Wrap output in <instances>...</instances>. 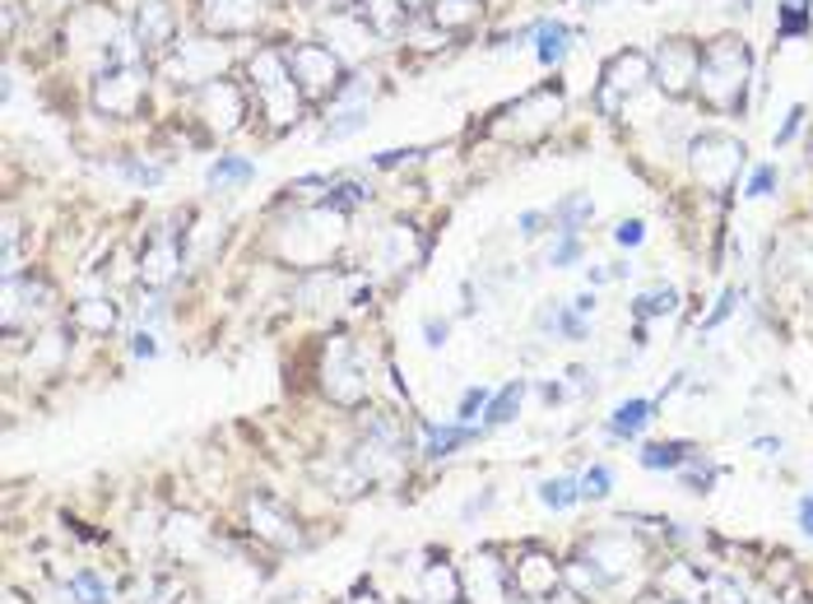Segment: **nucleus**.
<instances>
[{"label": "nucleus", "mask_w": 813, "mask_h": 604, "mask_svg": "<svg viewBox=\"0 0 813 604\" xmlns=\"http://www.w3.org/2000/svg\"><path fill=\"white\" fill-rule=\"evenodd\" d=\"M251 84H256V102H261V112L274 121V126L298 121L303 89H298V79H293V71H288V51H274V47L256 51V57H251Z\"/></svg>", "instance_id": "obj_1"}, {"label": "nucleus", "mask_w": 813, "mask_h": 604, "mask_svg": "<svg viewBox=\"0 0 813 604\" xmlns=\"http://www.w3.org/2000/svg\"><path fill=\"white\" fill-rule=\"evenodd\" d=\"M743 71H749V57H743V47H739L735 38H720V42L698 61V84H702V94L712 98V102L730 108V102H739Z\"/></svg>", "instance_id": "obj_2"}, {"label": "nucleus", "mask_w": 813, "mask_h": 604, "mask_svg": "<svg viewBox=\"0 0 813 604\" xmlns=\"http://www.w3.org/2000/svg\"><path fill=\"white\" fill-rule=\"evenodd\" d=\"M340 57L325 42H303V47H293L288 51V71L293 79H298V89L307 98H325V94H335L340 89Z\"/></svg>", "instance_id": "obj_3"}, {"label": "nucleus", "mask_w": 813, "mask_h": 604, "mask_svg": "<svg viewBox=\"0 0 813 604\" xmlns=\"http://www.w3.org/2000/svg\"><path fill=\"white\" fill-rule=\"evenodd\" d=\"M94 102L108 116H135V108L145 102V71L135 61L126 65H108L94 84Z\"/></svg>", "instance_id": "obj_4"}, {"label": "nucleus", "mask_w": 813, "mask_h": 604, "mask_svg": "<svg viewBox=\"0 0 813 604\" xmlns=\"http://www.w3.org/2000/svg\"><path fill=\"white\" fill-rule=\"evenodd\" d=\"M325 391H331L340 405H358L362 395H368L362 358H358V349H354V340H349V335L331 340V349H325Z\"/></svg>", "instance_id": "obj_5"}, {"label": "nucleus", "mask_w": 813, "mask_h": 604, "mask_svg": "<svg viewBox=\"0 0 813 604\" xmlns=\"http://www.w3.org/2000/svg\"><path fill=\"white\" fill-rule=\"evenodd\" d=\"M465 600L470 604H512V572H507V563L493 554V548H479V554L465 563Z\"/></svg>", "instance_id": "obj_6"}, {"label": "nucleus", "mask_w": 813, "mask_h": 604, "mask_svg": "<svg viewBox=\"0 0 813 604\" xmlns=\"http://www.w3.org/2000/svg\"><path fill=\"white\" fill-rule=\"evenodd\" d=\"M223 61H229V51H223V42H210V38H196V42H182L177 51H172L168 61V75L177 84H214Z\"/></svg>", "instance_id": "obj_7"}, {"label": "nucleus", "mask_w": 813, "mask_h": 604, "mask_svg": "<svg viewBox=\"0 0 813 604\" xmlns=\"http://www.w3.org/2000/svg\"><path fill=\"white\" fill-rule=\"evenodd\" d=\"M698 153V177H706L712 186H730L735 182V172L743 168V145L735 140H725V135H702V140L693 145Z\"/></svg>", "instance_id": "obj_8"}, {"label": "nucleus", "mask_w": 813, "mask_h": 604, "mask_svg": "<svg viewBox=\"0 0 813 604\" xmlns=\"http://www.w3.org/2000/svg\"><path fill=\"white\" fill-rule=\"evenodd\" d=\"M325 47H331L340 61H358L362 51L372 47V24L362 20L358 10H335L331 20H325Z\"/></svg>", "instance_id": "obj_9"}, {"label": "nucleus", "mask_w": 813, "mask_h": 604, "mask_svg": "<svg viewBox=\"0 0 813 604\" xmlns=\"http://www.w3.org/2000/svg\"><path fill=\"white\" fill-rule=\"evenodd\" d=\"M586 567L600 577V585H609L618 581L623 572H632V563H637V548L623 540V534H600V540H591V548H586Z\"/></svg>", "instance_id": "obj_10"}, {"label": "nucleus", "mask_w": 813, "mask_h": 604, "mask_svg": "<svg viewBox=\"0 0 813 604\" xmlns=\"http://www.w3.org/2000/svg\"><path fill=\"white\" fill-rule=\"evenodd\" d=\"M200 20H205V28H210V33L233 38V33H251L256 28V20H261V5H256V0H205Z\"/></svg>", "instance_id": "obj_11"}, {"label": "nucleus", "mask_w": 813, "mask_h": 604, "mask_svg": "<svg viewBox=\"0 0 813 604\" xmlns=\"http://www.w3.org/2000/svg\"><path fill=\"white\" fill-rule=\"evenodd\" d=\"M200 112L210 116V126L214 131H237L242 126V89L229 79H214V84H205L200 89Z\"/></svg>", "instance_id": "obj_12"}, {"label": "nucleus", "mask_w": 813, "mask_h": 604, "mask_svg": "<svg viewBox=\"0 0 813 604\" xmlns=\"http://www.w3.org/2000/svg\"><path fill=\"white\" fill-rule=\"evenodd\" d=\"M163 544H168V554L172 558H182V563H200L205 558V548H210V530H205L196 516H168V526H163Z\"/></svg>", "instance_id": "obj_13"}, {"label": "nucleus", "mask_w": 813, "mask_h": 604, "mask_svg": "<svg viewBox=\"0 0 813 604\" xmlns=\"http://www.w3.org/2000/svg\"><path fill=\"white\" fill-rule=\"evenodd\" d=\"M512 585H516V595H526V600H544V595L558 591V567H553V558H544V554H526L521 563H516Z\"/></svg>", "instance_id": "obj_14"}, {"label": "nucleus", "mask_w": 813, "mask_h": 604, "mask_svg": "<svg viewBox=\"0 0 813 604\" xmlns=\"http://www.w3.org/2000/svg\"><path fill=\"white\" fill-rule=\"evenodd\" d=\"M177 270H182V247H177V237H153L145 256H140V280L153 284V288H163L177 280Z\"/></svg>", "instance_id": "obj_15"}, {"label": "nucleus", "mask_w": 813, "mask_h": 604, "mask_svg": "<svg viewBox=\"0 0 813 604\" xmlns=\"http://www.w3.org/2000/svg\"><path fill=\"white\" fill-rule=\"evenodd\" d=\"M247 511H251V530L261 534V540L280 544V548L298 544V526H288V516H284L280 507H274L270 497H251V503H247Z\"/></svg>", "instance_id": "obj_16"}, {"label": "nucleus", "mask_w": 813, "mask_h": 604, "mask_svg": "<svg viewBox=\"0 0 813 604\" xmlns=\"http://www.w3.org/2000/svg\"><path fill=\"white\" fill-rule=\"evenodd\" d=\"M168 38H172L168 5H163V0H145V5H140V24H135V47H140V51H159V47H168Z\"/></svg>", "instance_id": "obj_17"}, {"label": "nucleus", "mask_w": 813, "mask_h": 604, "mask_svg": "<svg viewBox=\"0 0 813 604\" xmlns=\"http://www.w3.org/2000/svg\"><path fill=\"white\" fill-rule=\"evenodd\" d=\"M655 409H661V400H623V405L609 414V437H614V442L642 437V428L655 419Z\"/></svg>", "instance_id": "obj_18"}, {"label": "nucleus", "mask_w": 813, "mask_h": 604, "mask_svg": "<svg viewBox=\"0 0 813 604\" xmlns=\"http://www.w3.org/2000/svg\"><path fill=\"white\" fill-rule=\"evenodd\" d=\"M465 442H475V423H423V456L428 460L452 456Z\"/></svg>", "instance_id": "obj_19"}, {"label": "nucleus", "mask_w": 813, "mask_h": 604, "mask_svg": "<svg viewBox=\"0 0 813 604\" xmlns=\"http://www.w3.org/2000/svg\"><path fill=\"white\" fill-rule=\"evenodd\" d=\"M423 595H428V604H460L465 600V581H460L456 567L432 563L423 572Z\"/></svg>", "instance_id": "obj_20"}, {"label": "nucleus", "mask_w": 813, "mask_h": 604, "mask_svg": "<svg viewBox=\"0 0 813 604\" xmlns=\"http://www.w3.org/2000/svg\"><path fill=\"white\" fill-rule=\"evenodd\" d=\"M423 247L414 242V229H405V223H391V229L382 233V266L386 270H401L409 261H419Z\"/></svg>", "instance_id": "obj_21"}, {"label": "nucleus", "mask_w": 813, "mask_h": 604, "mask_svg": "<svg viewBox=\"0 0 813 604\" xmlns=\"http://www.w3.org/2000/svg\"><path fill=\"white\" fill-rule=\"evenodd\" d=\"M665 600H674V604H702L706 600L702 567H688V563L674 567V572L665 577Z\"/></svg>", "instance_id": "obj_22"}, {"label": "nucleus", "mask_w": 813, "mask_h": 604, "mask_svg": "<svg viewBox=\"0 0 813 604\" xmlns=\"http://www.w3.org/2000/svg\"><path fill=\"white\" fill-rule=\"evenodd\" d=\"M256 177V163L251 159H237V153H219V159L210 163V172H205V182L214 186V192H229V186H242Z\"/></svg>", "instance_id": "obj_23"}, {"label": "nucleus", "mask_w": 813, "mask_h": 604, "mask_svg": "<svg viewBox=\"0 0 813 604\" xmlns=\"http://www.w3.org/2000/svg\"><path fill=\"white\" fill-rule=\"evenodd\" d=\"M362 20L372 24V33H395L409 24V10H405V0H362Z\"/></svg>", "instance_id": "obj_24"}, {"label": "nucleus", "mask_w": 813, "mask_h": 604, "mask_svg": "<svg viewBox=\"0 0 813 604\" xmlns=\"http://www.w3.org/2000/svg\"><path fill=\"white\" fill-rule=\"evenodd\" d=\"M637 460H642L646 470H683V465L693 460V452H688L683 442H655V446H642Z\"/></svg>", "instance_id": "obj_25"}, {"label": "nucleus", "mask_w": 813, "mask_h": 604, "mask_svg": "<svg viewBox=\"0 0 813 604\" xmlns=\"http://www.w3.org/2000/svg\"><path fill=\"white\" fill-rule=\"evenodd\" d=\"M521 395H526V382H507V386L489 400V409H483V423H489V428L512 423V419H516V409H521Z\"/></svg>", "instance_id": "obj_26"}, {"label": "nucleus", "mask_w": 813, "mask_h": 604, "mask_svg": "<svg viewBox=\"0 0 813 604\" xmlns=\"http://www.w3.org/2000/svg\"><path fill=\"white\" fill-rule=\"evenodd\" d=\"M534 493H540V503H544L549 511H567V507L581 503V483H577V479H544Z\"/></svg>", "instance_id": "obj_27"}, {"label": "nucleus", "mask_w": 813, "mask_h": 604, "mask_svg": "<svg viewBox=\"0 0 813 604\" xmlns=\"http://www.w3.org/2000/svg\"><path fill=\"white\" fill-rule=\"evenodd\" d=\"M75 325H84V331H112L116 325V307L108 298H89L75 307Z\"/></svg>", "instance_id": "obj_28"}, {"label": "nucleus", "mask_w": 813, "mask_h": 604, "mask_svg": "<svg viewBox=\"0 0 813 604\" xmlns=\"http://www.w3.org/2000/svg\"><path fill=\"white\" fill-rule=\"evenodd\" d=\"M591 214H595V200L591 196H567L558 210H553V219H558V233H577Z\"/></svg>", "instance_id": "obj_29"}, {"label": "nucleus", "mask_w": 813, "mask_h": 604, "mask_svg": "<svg viewBox=\"0 0 813 604\" xmlns=\"http://www.w3.org/2000/svg\"><path fill=\"white\" fill-rule=\"evenodd\" d=\"M432 24L438 28H456V24H470L475 20V0H432Z\"/></svg>", "instance_id": "obj_30"}, {"label": "nucleus", "mask_w": 813, "mask_h": 604, "mask_svg": "<svg viewBox=\"0 0 813 604\" xmlns=\"http://www.w3.org/2000/svg\"><path fill=\"white\" fill-rule=\"evenodd\" d=\"M65 591H71L75 604H112V591H108V585H102L94 572H75Z\"/></svg>", "instance_id": "obj_31"}, {"label": "nucleus", "mask_w": 813, "mask_h": 604, "mask_svg": "<svg viewBox=\"0 0 813 604\" xmlns=\"http://www.w3.org/2000/svg\"><path fill=\"white\" fill-rule=\"evenodd\" d=\"M577 483H581V503H604L614 489V474H609V465H591Z\"/></svg>", "instance_id": "obj_32"}, {"label": "nucleus", "mask_w": 813, "mask_h": 604, "mask_svg": "<svg viewBox=\"0 0 813 604\" xmlns=\"http://www.w3.org/2000/svg\"><path fill=\"white\" fill-rule=\"evenodd\" d=\"M674 312H679V293L674 288H655L637 298V317H674Z\"/></svg>", "instance_id": "obj_33"}, {"label": "nucleus", "mask_w": 813, "mask_h": 604, "mask_svg": "<svg viewBox=\"0 0 813 604\" xmlns=\"http://www.w3.org/2000/svg\"><path fill=\"white\" fill-rule=\"evenodd\" d=\"M567 38H572V33H567L563 24H544L540 28V61L544 65H558L563 51H567Z\"/></svg>", "instance_id": "obj_34"}, {"label": "nucleus", "mask_w": 813, "mask_h": 604, "mask_svg": "<svg viewBox=\"0 0 813 604\" xmlns=\"http://www.w3.org/2000/svg\"><path fill=\"white\" fill-rule=\"evenodd\" d=\"M116 172H121V177H131L135 186H159L163 182V163H149V159H121Z\"/></svg>", "instance_id": "obj_35"}, {"label": "nucleus", "mask_w": 813, "mask_h": 604, "mask_svg": "<svg viewBox=\"0 0 813 604\" xmlns=\"http://www.w3.org/2000/svg\"><path fill=\"white\" fill-rule=\"evenodd\" d=\"M489 400H493V395L483 391V386H470V391L460 395V405H456V423H475L479 414L489 409Z\"/></svg>", "instance_id": "obj_36"}, {"label": "nucleus", "mask_w": 813, "mask_h": 604, "mask_svg": "<svg viewBox=\"0 0 813 604\" xmlns=\"http://www.w3.org/2000/svg\"><path fill=\"white\" fill-rule=\"evenodd\" d=\"M581 261V237L577 233H563L558 242H553V251H549V266H577Z\"/></svg>", "instance_id": "obj_37"}, {"label": "nucleus", "mask_w": 813, "mask_h": 604, "mask_svg": "<svg viewBox=\"0 0 813 604\" xmlns=\"http://www.w3.org/2000/svg\"><path fill=\"white\" fill-rule=\"evenodd\" d=\"M362 126H368V112H340V121L325 126V140H344V135H354Z\"/></svg>", "instance_id": "obj_38"}, {"label": "nucleus", "mask_w": 813, "mask_h": 604, "mask_svg": "<svg viewBox=\"0 0 813 604\" xmlns=\"http://www.w3.org/2000/svg\"><path fill=\"white\" fill-rule=\"evenodd\" d=\"M642 237H646V223L642 219H623L618 223V229H614V242H618V247H642Z\"/></svg>", "instance_id": "obj_39"}, {"label": "nucleus", "mask_w": 813, "mask_h": 604, "mask_svg": "<svg viewBox=\"0 0 813 604\" xmlns=\"http://www.w3.org/2000/svg\"><path fill=\"white\" fill-rule=\"evenodd\" d=\"M405 38L414 42V47H442L446 42V28H423V24H405Z\"/></svg>", "instance_id": "obj_40"}, {"label": "nucleus", "mask_w": 813, "mask_h": 604, "mask_svg": "<svg viewBox=\"0 0 813 604\" xmlns=\"http://www.w3.org/2000/svg\"><path fill=\"white\" fill-rule=\"evenodd\" d=\"M772 186H776V168L763 163V168L753 172V182H749V196H753V200H763V196H772Z\"/></svg>", "instance_id": "obj_41"}, {"label": "nucleus", "mask_w": 813, "mask_h": 604, "mask_svg": "<svg viewBox=\"0 0 813 604\" xmlns=\"http://www.w3.org/2000/svg\"><path fill=\"white\" fill-rule=\"evenodd\" d=\"M735 303H739V293H735V288H725V293H720V303H716V312H712V317H706V321H702V331H716V325H720L725 317H730V312H735Z\"/></svg>", "instance_id": "obj_42"}, {"label": "nucleus", "mask_w": 813, "mask_h": 604, "mask_svg": "<svg viewBox=\"0 0 813 604\" xmlns=\"http://www.w3.org/2000/svg\"><path fill=\"white\" fill-rule=\"evenodd\" d=\"M446 335H452V325H446V321H438V317L423 321V344H428V349H442Z\"/></svg>", "instance_id": "obj_43"}, {"label": "nucleus", "mask_w": 813, "mask_h": 604, "mask_svg": "<svg viewBox=\"0 0 813 604\" xmlns=\"http://www.w3.org/2000/svg\"><path fill=\"white\" fill-rule=\"evenodd\" d=\"M544 223H549L544 210H526L521 219H516V229H521V237H540V233H544Z\"/></svg>", "instance_id": "obj_44"}, {"label": "nucleus", "mask_w": 813, "mask_h": 604, "mask_svg": "<svg viewBox=\"0 0 813 604\" xmlns=\"http://www.w3.org/2000/svg\"><path fill=\"white\" fill-rule=\"evenodd\" d=\"M131 354L135 358H153V354H159V340H153V331H135L131 335Z\"/></svg>", "instance_id": "obj_45"}, {"label": "nucleus", "mask_w": 813, "mask_h": 604, "mask_svg": "<svg viewBox=\"0 0 813 604\" xmlns=\"http://www.w3.org/2000/svg\"><path fill=\"white\" fill-rule=\"evenodd\" d=\"M794 521H800V534L813 540V493H804L800 503H794Z\"/></svg>", "instance_id": "obj_46"}, {"label": "nucleus", "mask_w": 813, "mask_h": 604, "mask_svg": "<svg viewBox=\"0 0 813 604\" xmlns=\"http://www.w3.org/2000/svg\"><path fill=\"white\" fill-rule=\"evenodd\" d=\"M493 497H497L493 489H489V493H479V497H470V503H465V507H460V521H475V516H479V511H489V507H493Z\"/></svg>", "instance_id": "obj_47"}, {"label": "nucleus", "mask_w": 813, "mask_h": 604, "mask_svg": "<svg viewBox=\"0 0 813 604\" xmlns=\"http://www.w3.org/2000/svg\"><path fill=\"white\" fill-rule=\"evenodd\" d=\"M800 121H804V108H790V116H786V126L776 131V145H790L794 140V131H800Z\"/></svg>", "instance_id": "obj_48"}, {"label": "nucleus", "mask_w": 813, "mask_h": 604, "mask_svg": "<svg viewBox=\"0 0 813 604\" xmlns=\"http://www.w3.org/2000/svg\"><path fill=\"white\" fill-rule=\"evenodd\" d=\"M572 312H577V317H591V312H595V293H591V288L572 298Z\"/></svg>", "instance_id": "obj_49"}, {"label": "nucleus", "mask_w": 813, "mask_h": 604, "mask_svg": "<svg viewBox=\"0 0 813 604\" xmlns=\"http://www.w3.org/2000/svg\"><path fill=\"white\" fill-rule=\"evenodd\" d=\"M781 446H786L781 437H757V442H753V452H757V456H781Z\"/></svg>", "instance_id": "obj_50"}, {"label": "nucleus", "mask_w": 813, "mask_h": 604, "mask_svg": "<svg viewBox=\"0 0 813 604\" xmlns=\"http://www.w3.org/2000/svg\"><path fill=\"white\" fill-rule=\"evenodd\" d=\"M409 153H414V149H386V153H382V159H377V168H395V163H401V159H409Z\"/></svg>", "instance_id": "obj_51"}, {"label": "nucleus", "mask_w": 813, "mask_h": 604, "mask_svg": "<svg viewBox=\"0 0 813 604\" xmlns=\"http://www.w3.org/2000/svg\"><path fill=\"white\" fill-rule=\"evenodd\" d=\"M349 604H382V600H377L372 591H354V600H349Z\"/></svg>", "instance_id": "obj_52"}, {"label": "nucleus", "mask_w": 813, "mask_h": 604, "mask_svg": "<svg viewBox=\"0 0 813 604\" xmlns=\"http://www.w3.org/2000/svg\"><path fill=\"white\" fill-rule=\"evenodd\" d=\"M335 10H354V5H362V0H331Z\"/></svg>", "instance_id": "obj_53"}, {"label": "nucleus", "mask_w": 813, "mask_h": 604, "mask_svg": "<svg viewBox=\"0 0 813 604\" xmlns=\"http://www.w3.org/2000/svg\"><path fill=\"white\" fill-rule=\"evenodd\" d=\"M33 5H42V10H57V5H65V0H33Z\"/></svg>", "instance_id": "obj_54"}, {"label": "nucleus", "mask_w": 813, "mask_h": 604, "mask_svg": "<svg viewBox=\"0 0 813 604\" xmlns=\"http://www.w3.org/2000/svg\"><path fill=\"white\" fill-rule=\"evenodd\" d=\"M414 5H423V0H405V10H414ZM428 5H432V0H428Z\"/></svg>", "instance_id": "obj_55"}, {"label": "nucleus", "mask_w": 813, "mask_h": 604, "mask_svg": "<svg viewBox=\"0 0 813 604\" xmlns=\"http://www.w3.org/2000/svg\"><path fill=\"white\" fill-rule=\"evenodd\" d=\"M5 604H24V600H20V595H10V600H5Z\"/></svg>", "instance_id": "obj_56"}, {"label": "nucleus", "mask_w": 813, "mask_h": 604, "mask_svg": "<svg viewBox=\"0 0 813 604\" xmlns=\"http://www.w3.org/2000/svg\"><path fill=\"white\" fill-rule=\"evenodd\" d=\"M516 604H534V600H526V595H521V600H516Z\"/></svg>", "instance_id": "obj_57"}]
</instances>
